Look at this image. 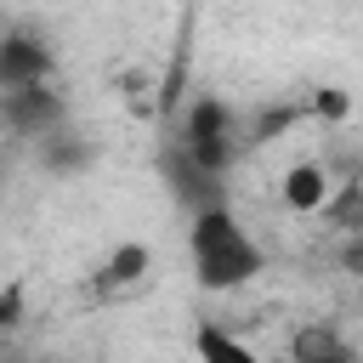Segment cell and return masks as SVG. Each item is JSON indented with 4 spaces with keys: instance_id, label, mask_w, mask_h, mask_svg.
I'll return each mask as SVG.
<instances>
[{
    "instance_id": "1",
    "label": "cell",
    "mask_w": 363,
    "mask_h": 363,
    "mask_svg": "<svg viewBox=\"0 0 363 363\" xmlns=\"http://www.w3.org/2000/svg\"><path fill=\"white\" fill-rule=\"evenodd\" d=\"M187 250H193V278L199 289H244L255 272H261V244L238 227V216L221 204H204L193 210V227H187Z\"/></svg>"
},
{
    "instance_id": "2",
    "label": "cell",
    "mask_w": 363,
    "mask_h": 363,
    "mask_svg": "<svg viewBox=\"0 0 363 363\" xmlns=\"http://www.w3.org/2000/svg\"><path fill=\"white\" fill-rule=\"evenodd\" d=\"M182 153L193 159V164H204V170H227V159H233V113L216 102V96H199L193 108H187V119H182Z\"/></svg>"
},
{
    "instance_id": "3",
    "label": "cell",
    "mask_w": 363,
    "mask_h": 363,
    "mask_svg": "<svg viewBox=\"0 0 363 363\" xmlns=\"http://www.w3.org/2000/svg\"><path fill=\"white\" fill-rule=\"evenodd\" d=\"M0 119H6L17 136H57V125H62V96H57L45 79L11 85V91H0Z\"/></svg>"
},
{
    "instance_id": "4",
    "label": "cell",
    "mask_w": 363,
    "mask_h": 363,
    "mask_svg": "<svg viewBox=\"0 0 363 363\" xmlns=\"http://www.w3.org/2000/svg\"><path fill=\"white\" fill-rule=\"evenodd\" d=\"M45 74H51V51H45L40 40H28V34H6V40H0V91L34 85V79H45Z\"/></svg>"
},
{
    "instance_id": "5",
    "label": "cell",
    "mask_w": 363,
    "mask_h": 363,
    "mask_svg": "<svg viewBox=\"0 0 363 363\" xmlns=\"http://www.w3.org/2000/svg\"><path fill=\"white\" fill-rule=\"evenodd\" d=\"M284 204L301 210V216H306V210H323V204H329V176H323L318 164H295V170L284 176Z\"/></svg>"
},
{
    "instance_id": "6",
    "label": "cell",
    "mask_w": 363,
    "mask_h": 363,
    "mask_svg": "<svg viewBox=\"0 0 363 363\" xmlns=\"http://www.w3.org/2000/svg\"><path fill=\"white\" fill-rule=\"evenodd\" d=\"M289 357L295 363H352V346L340 335H329V329H301L289 340Z\"/></svg>"
},
{
    "instance_id": "7",
    "label": "cell",
    "mask_w": 363,
    "mask_h": 363,
    "mask_svg": "<svg viewBox=\"0 0 363 363\" xmlns=\"http://www.w3.org/2000/svg\"><path fill=\"white\" fill-rule=\"evenodd\" d=\"M147 272V250L142 244H125V250H113V261L102 267V289H119V284H136Z\"/></svg>"
},
{
    "instance_id": "8",
    "label": "cell",
    "mask_w": 363,
    "mask_h": 363,
    "mask_svg": "<svg viewBox=\"0 0 363 363\" xmlns=\"http://www.w3.org/2000/svg\"><path fill=\"white\" fill-rule=\"evenodd\" d=\"M199 352L204 357H216V363H250V346H238L233 335H221L216 323H204L199 329Z\"/></svg>"
},
{
    "instance_id": "9",
    "label": "cell",
    "mask_w": 363,
    "mask_h": 363,
    "mask_svg": "<svg viewBox=\"0 0 363 363\" xmlns=\"http://www.w3.org/2000/svg\"><path fill=\"white\" fill-rule=\"evenodd\" d=\"M318 113L340 119V113H346V96H340V91H323V96H318Z\"/></svg>"
},
{
    "instance_id": "10",
    "label": "cell",
    "mask_w": 363,
    "mask_h": 363,
    "mask_svg": "<svg viewBox=\"0 0 363 363\" xmlns=\"http://www.w3.org/2000/svg\"><path fill=\"white\" fill-rule=\"evenodd\" d=\"M0 323H17V289H11L6 301H0Z\"/></svg>"
},
{
    "instance_id": "11",
    "label": "cell",
    "mask_w": 363,
    "mask_h": 363,
    "mask_svg": "<svg viewBox=\"0 0 363 363\" xmlns=\"http://www.w3.org/2000/svg\"><path fill=\"white\" fill-rule=\"evenodd\" d=\"M346 267H352V272H363V238H357V244L346 250Z\"/></svg>"
}]
</instances>
